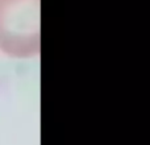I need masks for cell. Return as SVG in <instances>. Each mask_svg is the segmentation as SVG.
Wrapping results in <instances>:
<instances>
[{"instance_id": "obj_1", "label": "cell", "mask_w": 150, "mask_h": 145, "mask_svg": "<svg viewBox=\"0 0 150 145\" xmlns=\"http://www.w3.org/2000/svg\"><path fill=\"white\" fill-rule=\"evenodd\" d=\"M40 0H0V50L15 57L40 52Z\"/></svg>"}]
</instances>
